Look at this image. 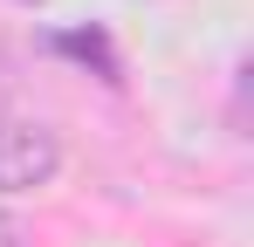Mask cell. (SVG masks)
<instances>
[{
  "mask_svg": "<svg viewBox=\"0 0 254 247\" xmlns=\"http://www.w3.org/2000/svg\"><path fill=\"white\" fill-rule=\"evenodd\" d=\"M62 144L42 117H0V192H35L55 179Z\"/></svg>",
  "mask_w": 254,
  "mask_h": 247,
  "instance_id": "obj_1",
  "label": "cell"
},
{
  "mask_svg": "<svg viewBox=\"0 0 254 247\" xmlns=\"http://www.w3.org/2000/svg\"><path fill=\"white\" fill-rule=\"evenodd\" d=\"M0 117H7V62H0Z\"/></svg>",
  "mask_w": 254,
  "mask_h": 247,
  "instance_id": "obj_2",
  "label": "cell"
}]
</instances>
